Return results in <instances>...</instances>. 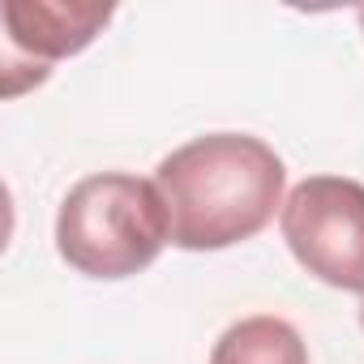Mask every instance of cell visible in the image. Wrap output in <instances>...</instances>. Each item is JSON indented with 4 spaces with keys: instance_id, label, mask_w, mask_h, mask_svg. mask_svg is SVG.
<instances>
[{
    "instance_id": "obj_2",
    "label": "cell",
    "mask_w": 364,
    "mask_h": 364,
    "mask_svg": "<svg viewBox=\"0 0 364 364\" xmlns=\"http://www.w3.org/2000/svg\"><path fill=\"white\" fill-rule=\"evenodd\" d=\"M171 245V219L154 180L95 171L56 210V253L86 279H133Z\"/></svg>"
},
{
    "instance_id": "obj_6",
    "label": "cell",
    "mask_w": 364,
    "mask_h": 364,
    "mask_svg": "<svg viewBox=\"0 0 364 364\" xmlns=\"http://www.w3.org/2000/svg\"><path fill=\"white\" fill-rule=\"evenodd\" d=\"M355 22H360V31H364V9H355Z\"/></svg>"
},
{
    "instance_id": "obj_7",
    "label": "cell",
    "mask_w": 364,
    "mask_h": 364,
    "mask_svg": "<svg viewBox=\"0 0 364 364\" xmlns=\"http://www.w3.org/2000/svg\"><path fill=\"white\" fill-rule=\"evenodd\" d=\"M360 330H364V304H360Z\"/></svg>"
},
{
    "instance_id": "obj_4",
    "label": "cell",
    "mask_w": 364,
    "mask_h": 364,
    "mask_svg": "<svg viewBox=\"0 0 364 364\" xmlns=\"http://www.w3.org/2000/svg\"><path fill=\"white\" fill-rule=\"evenodd\" d=\"M112 5L99 0H5V82L31 65L43 82L56 60L86 52L112 22Z\"/></svg>"
},
{
    "instance_id": "obj_5",
    "label": "cell",
    "mask_w": 364,
    "mask_h": 364,
    "mask_svg": "<svg viewBox=\"0 0 364 364\" xmlns=\"http://www.w3.org/2000/svg\"><path fill=\"white\" fill-rule=\"evenodd\" d=\"M210 364H309V347L291 321L257 313L219 334Z\"/></svg>"
},
{
    "instance_id": "obj_3",
    "label": "cell",
    "mask_w": 364,
    "mask_h": 364,
    "mask_svg": "<svg viewBox=\"0 0 364 364\" xmlns=\"http://www.w3.org/2000/svg\"><path fill=\"white\" fill-rule=\"evenodd\" d=\"M291 257L326 287L364 296V185L347 176H304L279 210Z\"/></svg>"
},
{
    "instance_id": "obj_1",
    "label": "cell",
    "mask_w": 364,
    "mask_h": 364,
    "mask_svg": "<svg viewBox=\"0 0 364 364\" xmlns=\"http://www.w3.org/2000/svg\"><path fill=\"white\" fill-rule=\"evenodd\" d=\"M154 185L171 219V245L219 253L253 240L283 210L287 167L253 133H206L159 159Z\"/></svg>"
}]
</instances>
